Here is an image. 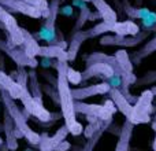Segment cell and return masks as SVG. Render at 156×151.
Returning <instances> with one entry per match:
<instances>
[{"instance_id":"cell-1","label":"cell","mask_w":156,"mask_h":151,"mask_svg":"<svg viewBox=\"0 0 156 151\" xmlns=\"http://www.w3.org/2000/svg\"><path fill=\"white\" fill-rule=\"evenodd\" d=\"M67 66L69 61L66 59H55V69H56V92L60 103V110L62 117L65 120V125L67 127L69 133L73 136H80L83 131V127L81 122L77 121V113L74 109V98L71 95L70 84L67 81Z\"/></svg>"},{"instance_id":"cell-2","label":"cell","mask_w":156,"mask_h":151,"mask_svg":"<svg viewBox=\"0 0 156 151\" xmlns=\"http://www.w3.org/2000/svg\"><path fill=\"white\" fill-rule=\"evenodd\" d=\"M0 91H2V100L5 107V111H7L8 116L11 117L15 128L22 133V136H23L30 144L38 146V143H40V140H41V135L34 132V131L27 125V117L25 116V113H22V111L19 110V107L15 103V99H12V98L5 91H3V89H0Z\"/></svg>"},{"instance_id":"cell-3","label":"cell","mask_w":156,"mask_h":151,"mask_svg":"<svg viewBox=\"0 0 156 151\" xmlns=\"http://www.w3.org/2000/svg\"><path fill=\"white\" fill-rule=\"evenodd\" d=\"M154 98L155 95L152 94L151 89H147L136 100V105L132 107V114H130V118H129V121L133 125L147 124V122L151 121V111L154 109V106H152Z\"/></svg>"},{"instance_id":"cell-4","label":"cell","mask_w":156,"mask_h":151,"mask_svg":"<svg viewBox=\"0 0 156 151\" xmlns=\"http://www.w3.org/2000/svg\"><path fill=\"white\" fill-rule=\"evenodd\" d=\"M74 109H76V113L96 117V118H99L100 121H111L114 113L116 111V107L112 103V100H107V102L104 103V106L90 105V103L76 100V102H74Z\"/></svg>"},{"instance_id":"cell-5","label":"cell","mask_w":156,"mask_h":151,"mask_svg":"<svg viewBox=\"0 0 156 151\" xmlns=\"http://www.w3.org/2000/svg\"><path fill=\"white\" fill-rule=\"evenodd\" d=\"M19 100H21L22 105L25 106L26 113L29 114V116L36 117L40 122H49V121H52V120H56V118L60 117V114H58L56 117H54L55 114L49 113V111L44 107L43 102L34 99L27 88L23 91V94H22V96L19 98Z\"/></svg>"},{"instance_id":"cell-6","label":"cell","mask_w":156,"mask_h":151,"mask_svg":"<svg viewBox=\"0 0 156 151\" xmlns=\"http://www.w3.org/2000/svg\"><path fill=\"white\" fill-rule=\"evenodd\" d=\"M0 24L7 30L8 41L14 46H22V43H23V29L18 25L12 14L3 6H0Z\"/></svg>"},{"instance_id":"cell-7","label":"cell","mask_w":156,"mask_h":151,"mask_svg":"<svg viewBox=\"0 0 156 151\" xmlns=\"http://www.w3.org/2000/svg\"><path fill=\"white\" fill-rule=\"evenodd\" d=\"M0 51H4L14 62L18 66H23V68H37L38 61L36 58H32L25 52V50L21 46H14L10 41H0Z\"/></svg>"},{"instance_id":"cell-8","label":"cell","mask_w":156,"mask_h":151,"mask_svg":"<svg viewBox=\"0 0 156 151\" xmlns=\"http://www.w3.org/2000/svg\"><path fill=\"white\" fill-rule=\"evenodd\" d=\"M148 37V32H138L137 35L134 36H108L104 35L101 39H100V44L101 46H119V47H126V48H130V47H136L144 41Z\"/></svg>"},{"instance_id":"cell-9","label":"cell","mask_w":156,"mask_h":151,"mask_svg":"<svg viewBox=\"0 0 156 151\" xmlns=\"http://www.w3.org/2000/svg\"><path fill=\"white\" fill-rule=\"evenodd\" d=\"M0 6L7 8L8 11L23 14V15H27L30 18H43V13L36 6H32L26 2H22V0H0Z\"/></svg>"},{"instance_id":"cell-10","label":"cell","mask_w":156,"mask_h":151,"mask_svg":"<svg viewBox=\"0 0 156 151\" xmlns=\"http://www.w3.org/2000/svg\"><path fill=\"white\" fill-rule=\"evenodd\" d=\"M110 91V85L105 81L100 84H92V85L83 87V88H76L71 89V95H73L74 100H83L86 98L96 96V95H104Z\"/></svg>"},{"instance_id":"cell-11","label":"cell","mask_w":156,"mask_h":151,"mask_svg":"<svg viewBox=\"0 0 156 151\" xmlns=\"http://www.w3.org/2000/svg\"><path fill=\"white\" fill-rule=\"evenodd\" d=\"M114 73L112 68H111L108 63L105 62H93L86 65V69L81 73V77H82V81H86L92 77H100L104 80L105 77L111 76Z\"/></svg>"},{"instance_id":"cell-12","label":"cell","mask_w":156,"mask_h":151,"mask_svg":"<svg viewBox=\"0 0 156 151\" xmlns=\"http://www.w3.org/2000/svg\"><path fill=\"white\" fill-rule=\"evenodd\" d=\"M26 88L27 87H22L11 76H8L3 70H0V89L5 91L12 99H19Z\"/></svg>"},{"instance_id":"cell-13","label":"cell","mask_w":156,"mask_h":151,"mask_svg":"<svg viewBox=\"0 0 156 151\" xmlns=\"http://www.w3.org/2000/svg\"><path fill=\"white\" fill-rule=\"evenodd\" d=\"M33 37L37 41H45L47 44H58V46L60 44V41L58 40V32L56 28H55V22L49 21V19H45V22L40 28V30L37 33H34Z\"/></svg>"},{"instance_id":"cell-14","label":"cell","mask_w":156,"mask_h":151,"mask_svg":"<svg viewBox=\"0 0 156 151\" xmlns=\"http://www.w3.org/2000/svg\"><path fill=\"white\" fill-rule=\"evenodd\" d=\"M107 94L110 95V98H111V100H112V103L115 105V107L126 117V120H129L130 114H132L133 106H132V103L126 99V96L116 88H110V91H108Z\"/></svg>"},{"instance_id":"cell-15","label":"cell","mask_w":156,"mask_h":151,"mask_svg":"<svg viewBox=\"0 0 156 151\" xmlns=\"http://www.w3.org/2000/svg\"><path fill=\"white\" fill-rule=\"evenodd\" d=\"M37 57H47V58H52V59H66V61H69L66 48L58 46V44H48V46H43V47L40 46Z\"/></svg>"},{"instance_id":"cell-16","label":"cell","mask_w":156,"mask_h":151,"mask_svg":"<svg viewBox=\"0 0 156 151\" xmlns=\"http://www.w3.org/2000/svg\"><path fill=\"white\" fill-rule=\"evenodd\" d=\"M133 127H134V125H133L129 120H125L123 125H122L121 133H119V140H118V143H116L115 151H129L130 139H132V133H133Z\"/></svg>"},{"instance_id":"cell-17","label":"cell","mask_w":156,"mask_h":151,"mask_svg":"<svg viewBox=\"0 0 156 151\" xmlns=\"http://www.w3.org/2000/svg\"><path fill=\"white\" fill-rule=\"evenodd\" d=\"M4 132H5V146L8 150H16L18 149V142L15 136V125H14L11 117L8 113H4Z\"/></svg>"},{"instance_id":"cell-18","label":"cell","mask_w":156,"mask_h":151,"mask_svg":"<svg viewBox=\"0 0 156 151\" xmlns=\"http://www.w3.org/2000/svg\"><path fill=\"white\" fill-rule=\"evenodd\" d=\"M90 3L93 4V7H96L97 13L100 14V18L105 22H115L118 19L116 13L110 7L105 0H90Z\"/></svg>"},{"instance_id":"cell-19","label":"cell","mask_w":156,"mask_h":151,"mask_svg":"<svg viewBox=\"0 0 156 151\" xmlns=\"http://www.w3.org/2000/svg\"><path fill=\"white\" fill-rule=\"evenodd\" d=\"M21 47L25 50V52H26L29 57H32V58L37 57L38 48H40L38 41L33 37V35H30V33L27 32V30H25V29H23V43H22Z\"/></svg>"},{"instance_id":"cell-20","label":"cell","mask_w":156,"mask_h":151,"mask_svg":"<svg viewBox=\"0 0 156 151\" xmlns=\"http://www.w3.org/2000/svg\"><path fill=\"white\" fill-rule=\"evenodd\" d=\"M27 89H29V92L32 94V96L34 98V99L40 100V102H43V92H41V87H40V83H38V77L37 74H36L34 70H30L29 73H27Z\"/></svg>"},{"instance_id":"cell-21","label":"cell","mask_w":156,"mask_h":151,"mask_svg":"<svg viewBox=\"0 0 156 151\" xmlns=\"http://www.w3.org/2000/svg\"><path fill=\"white\" fill-rule=\"evenodd\" d=\"M155 51H156V36L154 39H151L143 48H140L137 52H134V54L132 55V62L133 63H140L144 58H147L148 55L154 54Z\"/></svg>"},{"instance_id":"cell-22","label":"cell","mask_w":156,"mask_h":151,"mask_svg":"<svg viewBox=\"0 0 156 151\" xmlns=\"http://www.w3.org/2000/svg\"><path fill=\"white\" fill-rule=\"evenodd\" d=\"M123 11L126 13V15L129 17V18L132 19H143L145 18L147 15L149 14V8L147 7H141V8H137V7H133V6H130L127 2H123Z\"/></svg>"},{"instance_id":"cell-23","label":"cell","mask_w":156,"mask_h":151,"mask_svg":"<svg viewBox=\"0 0 156 151\" xmlns=\"http://www.w3.org/2000/svg\"><path fill=\"white\" fill-rule=\"evenodd\" d=\"M115 59L118 61V65L121 66V69L126 73H133V62L130 59L129 54L126 52V50H119L115 52Z\"/></svg>"},{"instance_id":"cell-24","label":"cell","mask_w":156,"mask_h":151,"mask_svg":"<svg viewBox=\"0 0 156 151\" xmlns=\"http://www.w3.org/2000/svg\"><path fill=\"white\" fill-rule=\"evenodd\" d=\"M67 135H69V129H67L66 125H63V127H60L59 129L56 131V133H55L54 136H51V138L48 136V142H49V144H51L52 150H54V147L56 146L58 143H60L62 140H65V139L67 138Z\"/></svg>"},{"instance_id":"cell-25","label":"cell","mask_w":156,"mask_h":151,"mask_svg":"<svg viewBox=\"0 0 156 151\" xmlns=\"http://www.w3.org/2000/svg\"><path fill=\"white\" fill-rule=\"evenodd\" d=\"M66 76H67V81L69 84H73V85H78V84L82 83V77H81V72H77L76 69L67 66V72H66Z\"/></svg>"},{"instance_id":"cell-26","label":"cell","mask_w":156,"mask_h":151,"mask_svg":"<svg viewBox=\"0 0 156 151\" xmlns=\"http://www.w3.org/2000/svg\"><path fill=\"white\" fill-rule=\"evenodd\" d=\"M89 14H90V8H89V7H85V8H82V10H81L80 17H78V19H77V24H76V26H74V32L82 29V26L85 25V22L89 19Z\"/></svg>"},{"instance_id":"cell-27","label":"cell","mask_w":156,"mask_h":151,"mask_svg":"<svg viewBox=\"0 0 156 151\" xmlns=\"http://www.w3.org/2000/svg\"><path fill=\"white\" fill-rule=\"evenodd\" d=\"M22 2H26L32 6H36V7L43 13V17H44V14L47 13V10H48V2H47V0H22Z\"/></svg>"},{"instance_id":"cell-28","label":"cell","mask_w":156,"mask_h":151,"mask_svg":"<svg viewBox=\"0 0 156 151\" xmlns=\"http://www.w3.org/2000/svg\"><path fill=\"white\" fill-rule=\"evenodd\" d=\"M38 147H40V151H54L48 142V136L47 135H43L41 136V140L38 143Z\"/></svg>"},{"instance_id":"cell-29","label":"cell","mask_w":156,"mask_h":151,"mask_svg":"<svg viewBox=\"0 0 156 151\" xmlns=\"http://www.w3.org/2000/svg\"><path fill=\"white\" fill-rule=\"evenodd\" d=\"M58 14L65 15V17H71L73 15V6L71 4L62 6V7H59V10H58Z\"/></svg>"},{"instance_id":"cell-30","label":"cell","mask_w":156,"mask_h":151,"mask_svg":"<svg viewBox=\"0 0 156 151\" xmlns=\"http://www.w3.org/2000/svg\"><path fill=\"white\" fill-rule=\"evenodd\" d=\"M38 65L43 68H55V59L52 58H47V57H41V61L38 62Z\"/></svg>"},{"instance_id":"cell-31","label":"cell","mask_w":156,"mask_h":151,"mask_svg":"<svg viewBox=\"0 0 156 151\" xmlns=\"http://www.w3.org/2000/svg\"><path fill=\"white\" fill-rule=\"evenodd\" d=\"M70 147H71V144L65 139V140H62L60 143H58L56 146L54 147V151H67Z\"/></svg>"},{"instance_id":"cell-32","label":"cell","mask_w":156,"mask_h":151,"mask_svg":"<svg viewBox=\"0 0 156 151\" xmlns=\"http://www.w3.org/2000/svg\"><path fill=\"white\" fill-rule=\"evenodd\" d=\"M71 6L82 10V8L88 7V2H85V0H73V2H71Z\"/></svg>"},{"instance_id":"cell-33","label":"cell","mask_w":156,"mask_h":151,"mask_svg":"<svg viewBox=\"0 0 156 151\" xmlns=\"http://www.w3.org/2000/svg\"><path fill=\"white\" fill-rule=\"evenodd\" d=\"M152 129H154V132H155V139H154V143H152V149H154V151H156V116H155L154 122H152Z\"/></svg>"},{"instance_id":"cell-34","label":"cell","mask_w":156,"mask_h":151,"mask_svg":"<svg viewBox=\"0 0 156 151\" xmlns=\"http://www.w3.org/2000/svg\"><path fill=\"white\" fill-rule=\"evenodd\" d=\"M151 91H152V94H154V95H155V96H156V87H154V88H152V89H151Z\"/></svg>"},{"instance_id":"cell-35","label":"cell","mask_w":156,"mask_h":151,"mask_svg":"<svg viewBox=\"0 0 156 151\" xmlns=\"http://www.w3.org/2000/svg\"><path fill=\"white\" fill-rule=\"evenodd\" d=\"M2 151H10V150H8V147L7 146H4V147H3V150Z\"/></svg>"},{"instance_id":"cell-36","label":"cell","mask_w":156,"mask_h":151,"mask_svg":"<svg viewBox=\"0 0 156 151\" xmlns=\"http://www.w3.org/2000/svg\"><path fill=\"white\" fill-rule=\"evenodd\" d=\"M2 143H3V140H2V139H0V146H2Z\"/></svg>"},{"instance_id":"cell-37","label":"cell","mask_w":156,"mask_h":151,"mask_svg":"<svg viewBox=\"0 0 156 151\" xmlns=\"http://www.w3.org/2000/svg\"><path fill=\"white\" fill-rule=\"evenodd\" d=\"M26 151H33V150H30V149H27V150H26Z\"/></svg>"},{"instance_id":"cell-38","label":"cell","mask_w":156,"mask_h":151,"mask_svg":"<svg viewBox=\"0 0 156 151\" xmlns=\"http://www.w3.org/2000/svg\"><path fill=\"white\" fill-rule=\"evenodd\" d=\"M85 2H90V0H85Z\"/></svg>"}]
</instances>
